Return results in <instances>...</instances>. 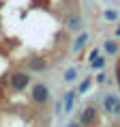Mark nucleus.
I'll list each match as a JSON object with an SVG mask.
<instances>
[{
    "instance_id": "5",
    "label": "nucleus",
    "mask_w": 120,
    "mask_h": 127,
    "mask_svg": "<svg viewBox=\"0 0 120 127\" xmlns=\"http://www.w3.org/2000/svg\"><path fill=\"white\" fill-rule=\"evenodd\" d=\"M105 108L107 110H112V112H120V103L116 97H107L105 99Z\"/></svg>"
},
{
    "instance_id": "3",
    "label": "nucleus",
    "mask_w": 120,
    "mask_h": 127,
    "mask_svg": "<svg viewBox=\"0 0 120 127\" xmlns=\"http://www.w3.org/2000/svg\"><path fill=\"white\" fill-rule=\"evenodd\" d=\"M94 121H97V110H94L92 106H88L86 110L81 112V119H80V123H81V125H86V127H88V125H92Z\"/></svg>"
},
{
    "instance_id": "7",
    "label": "nucleus",
    "mask_w": 120,
    "mask_h": 127,
    "mask_svg": "<svg viewBox=\"0 0 120 127\" xmlns=\"http://www.w3.org/2000/svg\"><path fill=\"white\" fill-rule=\"evenodd\" d=\"M64 108H67V110L73 108V93H69L67 97H64Z\"/></svg>"
},
{
    "instance_id": "10",
    "label": "nucleus",
    "mask_w": 120,
    "mask_h": 127,
    "mask_svg": "<svg viewBox=\"0 0 120 127\" xmlns=\"http://www.w3.org/2000/svg\"><path fill=\"white\" fill-rule=\"evenodd\" d=\"M88 86H90V80H86V82H84V84L80 86V91H81V93H86V91H88Z\"/></svg>"
},
{
    "instance_id": "9",
    "label": "nucleus",
    "mask_w": 120,
    "mask_h": 127,
    "mask_svg": "<svg viewBox=\"0 0 120 127\" xmlns=\"http://www.w3.org/2000/svg\"><path fill=\"white\" fill-rule=\"evenodd\" d=\"M103 65H105V60H103V58H92V67L94 69H101Z\"/></svg>"
},
{
    "instance_id": "6",
    "label": "nucleus",
    "mask_w": 120,
    "mask_h": 127,
    "mask_svg": "<svg viewBox=\"0 0 120 127\" xmlns=\"http://www.w3.org/2000/svg\"><path fill=\"white\" fill-rule=\"evenodd\" d=\"M86 41H88V34H81L80 39H77V43H75V47H73V50H75V52H80V50H81V45H84Z\"/></svg>"
},
{
    "instance_id": "12",
    "label": "nucleus",
    "mask_w": 120,
    "mask_h": 127,
    "mask_svg": "<svg viewBox=\"0 0 120 127\" xmlns=\"http://www.w3.org/2000/svg\"><path fill=\"white\" fill-rule=\"evenodd\" d=\"M69 127H81V123H80V125H77V123H71Z\"/></svg>"
},
{
    "instance_id": "2",
    "label": "nucleus",
    "mask_w": 120,
    "mask_h": 127,
    "mask_svg": "<svg viewBox=\"0 0 120 127\" xmlns=\"http://www.w3.org/2000/svg\"><path fill=\"white\" fill-rule=\"evenodd\" d=\"M28 82H30V78H28L26 73H21V71H17V73L11 75V86H13L15 91H24V88L28 86Z\"/></svg>"
},
{
    "instance_id": "1",
    "label": "nucleus",
    "mask_w": 120,
    "mask_h": 127,
    "mask_svg": "<svg viewBox=\"0 0 120 127\" xmlns=\"http://www.w3.org/2000/svg\"><path fill=\"white\" fill-rule=\"evenodd\" d=\"M30 99L34 101V103H39V106H43V103H47V99H49V91H47L45 84H34L32 86V93H30Z\"/></svg>"
},
{
    "instance_id": "13",
    "label": "nucleus",
    "mask_w": 120,
    "mask_h": 127,
    "mask_svg": "<svg viewBox=\"0 0 120 127\" xmlns=\"http://www.w3.org/2000/svg\"><path fill=\"white\" fill-rule=\"evenodd\" d=\"M116 73H118V82H120V67H118V71H116Z\"/></svg>"
},
{
    "instance_id": "8",
    "label": "nucleus",
    "mask_w": 120,
    "mask_h": 127,
    "mask_svg": "<svg viewBox=\"0 0 120 127\" xmlns=\"http://www.w3.org/2000/svg\"><path fill=\"white\" fill-rule=\"evenodd\" d=\"M105 50H107L109 54H116V50H118V45H116L114 41H109V43H105Z\"/></svg>"
},
{
    "instance_id": "11",
    "label": "nucleus",
    "mask_w": 120,
    "mask_h": 127,
    "mask_svg": "<svg viewBox=\"0 0 120 127\" xmlns=\"http://www.w3.org/2000/svg\"><path fill=\"white\" fill-rule=\"evenodd\" d=\"M105 17H107V20H116V11H107Z\"/></svg>"
},
{
    "instance_id": "4",
    "label": "nucleus",
    "mask_w": 120,
    "mask_h": 127,
    "mask_svg": "<svg viewBox=\"0 0 120 127\" xmlns=\"http://www.w3.org/2000/svg\"><path fill=\"white\" fill-rule=\"evenodd\" d=\"M28 67L32 69V71H43V69L47 67V63L43 58H30L28 60Z\"/></svg>"
}]
</instances>
